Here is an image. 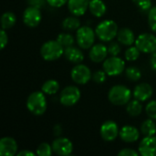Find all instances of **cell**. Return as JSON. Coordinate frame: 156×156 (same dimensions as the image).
Masks as SVG:
<instances>
[{
	"instance_id": "cell-22",
	"label": "cell",
	"mask_w": 156,
	"mask_h": 156,
	"mask_svg": "<svg viewBox=\"0 0 156 156\" xmlns=\"http://www.w3.org/2000/svg\"><path fill=\"white\" fill-rule=\"evenodd\" d=\"M140 132L141 133L146 137V136H154L156 134V123L154 122V120L149 118L143 122L140 127Z\"/></svg>"
},
{
	"instance_id": "cell-8",
	"label": "cell",
	"mask_w": 156,
	"mask_h": 156,
	"mask_svg": "<svg viewBox=\"0 0 156 156\" xmlns=\"http://www.w3.org/2000/svg\"><path fill=\"white\" fill-rule=\"evenodd\" d=\"M135 46L141 52L151 54L156 50V36L152 33H142L136 37Z\"/></svg>"
},
{
	"instance_id": "cell-31",
	"label": "cell",
	"mask_w": 156,
	"mask_h": 156,
	"mask_svg": "<svg viewBox=\"0 0 156 156\" xmlns=\"http://www.w3.org/2000/svg\"><path fill=\"white\" fill-rule=\"evenodd\" d=\"M148 25L153 32H156V5L148 11Z\"/></svg>"
},
{
	"instance_id": "cell-2",
	"label": "cell",
	"mask_w": 156,
	"mask_h": 156,
	"mask_svg": "<svg viewBox=\"0 0 156 156\" xmlns=\"http://www.w3.org/2000/svg\"><path fill=\"white\" fill-rule=\"evenodd\" d=\"M118 31L117 23L112 19H105L100 22L95 28L96 37L103 42H111L117 37Z\"/></svg>"
},
{
	"instance_id": "cell-20",
	"label": "cell",
	"mask_w": 156,
	"mask_h": 156,
	"mask_svg": "<svg viewBox=\"0 0 156 156\" xmlns=\"http://www.w3.org/2000/svg\"><path fill=\"white\" fill-rule=\"evenodd\" d=\"M117 39L122 45L130 47V46H133V43H135L136 37L132 29H130L128 27H122V28L119 29V31H118Z\"/></svg>"
},
{
	"instance_id": "cell-38",
	"label": "cell",
	"mask_w": 156,
	"mask_h": 156,
	"mask_svg": "<svg viewBox=\"0 0 156 156\" xmlns=\"http://www.w3.org/2000/svg\"><path fill=\"white\" fill-rule=\"evenodd\" d=\"M68 1L69 0H47V3L52 7L58 8L68 4Z\"/></svg>"
},
{
	"instance_id": "cell-28",
	"label": "cell",
	"mask_w": 156,
	"mask_h": 156,
	"mask_svg": "<svg viewBox=\"0 0 156 156\" xmlns=\"http://www.w3.org/2000/svg\"><path fill=\"white\" fill-rule=\"evenodd\" d=\"M125 75L126 78L131 81H138L142 77V72L137 67L132 66L125 69Z\"/></svg>"
},
{
	"instance_id": "cell-4",
	"label": "cell",
	"mask_w": 156,
	"mask_h": 156,
	"mask_svg": "<svg viewBox=\"0 0 156 156\" xmlns=\"http://www.w3.org/2000/svg\"><path fill=\"white\" fill-rule=\"evenodd\" d=\"M65 48L56 39L48 40L40 48V55L46 61H55L64 55Z\"/></svg>"
},
{
	"instance_id": "cell-30",
	"label": "cell",
	"mask_w": 156,
	"mask_h": 156,
	"mask_svg": "<svg viewBox=\"0 0 156 156\" xmlns=\"http://www.w3.org/2000/svg\"><path fill=\"white\" fill-rule=\"evenodd\" d=\"M52 153V145L48 143H41L37 148V154L38 156H50Z\"/></svg>"
},
{
	"instance_id": "cell-29",
	"label": "cell",
	"mask_w": 156,
	"mask_h": 156,
	"mask_svg": "<svg viewBox=\"0 0 156 156\" xmlns=\"http://www.w3.org/2000/svg\"><path fill=\"white\" fill-rule=\"evenodd\" d=\"M141 54V51L139 50V48L136 46H130L126 51H125V59L128 61H135L139 58Z\"/></svg>"
},
{
	"instance_id": "cell-34",
	"label": "cell",
	"mask_w": 156,
	"mask_h": 156,
	"mask_svg": "<svg viewBox=\"0 0 156 156\" xmlns=\"http://www.w3.org/2000/svg\"><path fill=\"white\" fill-rule=\"evenodd\" d=\"M107 76L108 75L104 70H97L92 74V80L97 84H102L105 82Z\"/></svg>"
},
{
	"instance_id": "cell-36",
	"label": "cell",
	"mask_w": 156,
	"mask_h": 156,
	"mask_svg": "<svg viewBox=\"0 0 156 156\" xmlns=\"http://www.w3.org/2000/svg\"><path fill=\"white\" fill-rule=\"evenodd\" d=\"M140 154L139 152L133 150V149H131V148H124V149H122L119 153H118V155L119 156H138Z\"/></svg>"
},
{
	"instance_id": "cell-41",
	"label": "cell",
	"mask_w": 156,
	"mask_h": 156,
	"mask_svg": "<svg viewBox=\"0 0 156 156\" xmlns=\"http://www.w3.org/2000/svg\"><path fill=\"white\" fill-rule=\"evenodd\" d=\"M150 66H151L152 69L156 70V50L154 52L151 53V57H150Z\"/></svg>"
},
{
	"instance_id": "cell-40",
	"label": "cell",
	"mask_w": 156,
	"mask_h": 156,
	"mask_svg": "<svg viewBox=\"0 0 156 156\" xmlns=\"http://www.w3.org/2000/svg\"><path fill=\"white\" fill-rule=\"evenodd\" d=\"M62 132H63V130H62V126L60 124H56L53 127V133L55 136L59 137L62 134Z\"/></svg>"
},
{
	"instance_id": "cell-10",
	"label": "cell",
	"mask_w": 156,
	"mask_h": 156,
	"mask_svg": "<svg viewBox=\"0 0 156 156\" xmlns=\"http://www.w3.org/2000/svg\"><path fill=\"white\" fill-rule=\"evenodd\" d=\"M100 134L105 142H113L120 134V130L117 122L112 120L104 122L100 129Z\"/></svg>"
},
{
	"instance_id": "cell-6",
	"label": "cell",
	"mask_w": 156,
	"mask_h": 156,
	"mask_svg": "<svg viewBox=\"0 0 156 156\" xmlns=\"http://www.w3.org/2000/svg\"><path fill=\"white\" fill-rule=\"evenodd\" d=\"M102 69L110 77L119 76L124 71L125 62L118 56H111L103 61Z\"/></svg>"
},
{
	"instance_id": "cell-9",
	"label": "cell",
	"mask_w": 156,
	"mask_h": 156,
	"mask_svg": "<svg viewBox=\"0 0 156 156\" xmlns=\"http://www.w3.org/2000/svg\"><path fill=\"white\" fill-rule=\"evenodd\" d=\"M70 77L73 82L79 85L87 84L90 79H92V73L90 68L84 64H76L70 71Z\"/></svg>"
},
{
	"instance_id": "cell-35",
	"label": "cell",
	"mask_w": 156,
	"mask_h": 156,
	"mask_svg": "<svg viewBox=\"0 0 156 156\" xmlns=\"http://www.w3.org/2000/svg\"><path fill=\"white\" fill-rule=\"evenodd\" d=\"M121 43L118 42H111L110 45L108 46V52L111 56H119V54L122 51V48H121Z\"/></svg>"
},
{
	"instance_id": "cell-37",
	"label": "cell",
	"mask_w": 156,
	"mask_h": 156,
	"mask_svg": "<svg viewBox=\"0 0 156 156\" xmlns=\"http://www.w3.org/2000/svg\"><path fill=\"white\" fill-rule=\"evenodd\" d=\"M8 42V36L5 29H2L0 32V48L4 49L5 47L7 45Z\"/></svg>"
},
{
	"instance_id": "cell-27",
	"label": "cell",
	"mask_w": 156,
	"mask_h": 156,
	"mask_svg": "<svg viewBox=\"0 0 156 156\" xmlns=\"http://www.w3.org/2000/svg\"><path fill=\"white\" fill-rule=\"evenodd\" d=\"M57 40L64 47V48H68L70 47L74 44L75 42V38L74 37L69 34V33H60L58 35L57 37Z\"/></svg>"
},
{
	"instance_id": "cell-1",
	"label": "cell",
	"mask_w": 156,
	"mask_h": 156,
	"mask_svg": "<svg viewBox=\"0 0 156 156\" xmlns=\"http://www.w3.org/2000/svg\"><path fill=\"white\" fill-rule=\"evenodd\" d=\"M27 108L33 115H43L48 108V102L45 93L41 91L32 92L27 99Z\"/></svg>"
},
{
	"instance_id": "cell-7",
	"label": "cell",
	"mask_w": 156,
	"mask_h": 156,
	"mask_svg": "<svg viewBox=\"0 0 156 156\" xmlns=\"http://www.w3.org/2000/svg\"><path fill=\"white\" fill-rule=\"evenodd\" d=\"M81 93L77 86L69 85L64 88L59 94V102L65 107L74 106L80 100Z\"/></svg>"
},
{
	"instance_id": "cell-39",
	"label": "cell",
	"mask_w": 156,
	"mask_h": 156,
	"mask_svg": "<svg viewBox=\"0 0 156 156\" xmlns=\"http://www.w3.org/2000/svg\"><path fill=\"white\" fill-rule=\"evenodd\" d=\"M46 3H47V0H27L28 5L35 6L39 9H41L45 5Z\"/></svg>"
},
{
	"instance_id": "cell-12",
	"label": "cell",
	"mask_w": 156,
	"mask_h": 156,
	"mask_svg": "<svg viewBox=\"0 0 156 156\" xmlns=\"http://www.w3.org/2000/svg\"><path fill=\"white\" fill-rule=\"evenodd\" d=\"M53 152L60 156L70 155L73 152V144L66 137H58L52 142Z\"/></svg>"
},
{
	"instance_id": "cell-32",
	"label": "cell",
	"mask_w": 156,
	"mask_h": 156,
	"mask_svg": "<svg viewBox=\"0 0 156 156\" xmlns=\"http://www.w3.org/2000/svg\"><path fill=\"white\" fill-rule=\"evenodd\" d=\"M133 2L143 12H148L152 8V0H133Z\"/></svg>"
},
{
	"instance_id": "cell-19",
	"label": "cell",
	"mask_w": 156,
	"mask_h": 156,
	"mask_svg": "<svg viewBox=\"0 0 156 156\" xmlns=\"http://www.w3.org/2000/svg\"><path fill=\"white\" fill-rule=\"evenodd\" d=\"M64 56L66 59L73 64H80L84 60V54L80 48L74 47L73 45L65 48Z\"/></svg>"
},
{
	"instance_id": "cell-26",
	"label": "cell",
	"mask_w": 156,
	"mask_h": 156,
	"mask_svg": "<svg viewBox=\"0 0 156 156\" xmlns=\"http://www.w3.org/2000/svg\"><path fill=\"white\" fill-rule=\"evenodd\" d=\"M41 90L47 95H54L59 90V84L56 80H48L43 83Z\"/></svg>"
},
{
	"instance_id": "cell-14",
	"label": "cell",
	"mask_w": 156,
	"mask_h": 156,
	"mask_svg": "<svg viewBox=\"0 0 156 156\" xmlns=\"http://www.w3.org/2000/svg\"><path fill=\"white\" fill-rule=\"evenodd\" d=\"M16 141L12 137H3L0 140V155L14 156L17 154Z\"/></svg>"
},
{
	"instance_id": "cell-18",
	"label": "cell",
	"mask_w": 156,
	"mask_h": 156,
	"mask_svg": "<svg viewBox=\"0 0 156 156\" xmlns=\"http://www.w3.org/2000/svg\"><path fill=\"white\" fill-rule=\"evenodd\" d=\"M68 9L73 16H81L89 9L90 0H69Z\"/></svg>"
},
{
	"instance_id": "cell-23",
	"label": "cell",
	"mask_w": 156,
	"mask_h": 156,
	"mask_svg": "<svg viewBox=\"0 0 156 156\" xmlns=\"http://www.w3.org/2000/svg\"><path fill=\"white\" fill-rule=\"evenodd\" d=\"M126 112L132 117H137V116L141 115V113L143 112L142 101H140L136 99L130 101L126 104Z\"/></svg>"
},
{
	"instance_id": "cell-42",
	"label": "cell",
	"mask_w": 156,
	"mask_h": 156,
	"mask_svg": "<svg viewBox=\"0 0 156 156\" xmlns=\"http://www.w3.org/2000/svg\"><path fill=\"white\" fill-rule=\"evenodd\" d=\"M16 155L17 156H35L36 155V154H35V153H33V152H31V151H29V150L25 149V150H22V151L18 152V153L16 154Z\"/></svg>"
},
{
	"instance_id": "cell-33",
	"label": "cell",
	"mask_w": 156,
	"mask_h": 156,
	"mask_svg": "<svg viewBox=\"0 0 156 156\" xmlns=\"http://www.w3.org/2000/svg\"><path fill=\"white\" fill-rule=\"evenodd\" d=\"M145 112L149 118L156 120V101H151L145 106Z\"/></svg>"
},
{
	"instance_id": "cell-21",
	"label": "cell",
	"mask_w": 156,
	"mask_h": 156,
	"mask_svg": "<svg viewBox=\"0 0 156 156\" xmlns=\"http://www.w3.org/2000/svg\"><path fill=\"white\" fill-rule=\"evenodd\" d=\"M90 12L96 17H101L107 11V6L102 0H90Z\"/></svg>"
},
{
	"instance_id": "cell-15",
	"label": "cell",
	"mask_w": 156,
	"mask_h": 156,
	"mask_svg": "<svg viewBox=\"0 0 156 156\" xmlns=\"http://www.w3.org/2000/svg\"><path fill=\"white\" fill-rule=\"evenodd\" d=\"M133 94L134 99L144 102L152 98L154 94V89L149 83L143 82L135 86Z\"/></svg>"
},
{
	"instance_id": "cell-25",
	"label": "cell",
	"mask_w": 156,
	"mask_h": 156,
	"mask_svg": "<svg viewBox=\"0 0 156 156\" xmlns=\"http://www.w3.org/2000/svg\"><path fill=\"white\" fill-rule=\"evenodd\" d=\"M16 16L13 12H11V11L5 12L1 16L2 29L6 30V29H9L11 27H13L14 25L16 24Z\"/></svg>"
},
{
	"instance_id": "cell-5",
	"label": "cell",
	"mask_w": 156,
	"mask_h": 156,
	"mask_svg": "<svg viewBox=\"0 0 156 156\" xmlns=\"http://www.w3.org/2000/svg\"><path fill=\"white\" fill-rule=\"evenodd\" d=\"M95 31L89 26H81L76 32V41L82 49L90 48L95 42Z\"/></svg>"
},
{
	"instance_id": "cell-24",
	"label": "cell",
	"mask_w": 156,
	"mask_h": 156,
	"mask_svg": "<svg viewBox=\"0 0 156 156\" xmlns=\"http://www.w3.org/2000/svg\"><path fill=\"white\" fill-rule=\"evenodd\" d=\"M80 25H81V23H80V20L79 16H73V15L71 16H68V17L64 18L63 21H62L63 29L69 30V31L79 29L81 27Z\"/></svg>"
},
{
	"instance_id": "cell-16",
	"label": "cell",
	"mask_w": 156,
	"mask_h": 156,
	"mask_svg": "<svg viewBox=\"0 0 156 156\" xmlns=\"http://www.w3.org/2000/svg\"><path fill=\"white\" fill-rule=\"evenodd\" d=\"M108 54V47L103 44H95L90 48L89 58L92 62L101 63L107 58Z\"/></svg>"
},
{
	"instance_id": "cell-3",
	"label": "cell",
	"mask_w": 156,
	"mask_h": 156,
	"mask_svg": "<svg viewBox=\"0 0 156 156\" xmlns=\"http://www.w3.org/2000/svg\"><path fill=\"white\" fill-rule=\"evenodd\" d=\"M132 98L131 90L124 85H114L108 92V100L116 106L126 105Z\"/></svg>"
},
{
	"instance_id": "cell-17",
	"label": "cell",
	"mask_w": 156,
	"mask_h": 156,
	"mask_svg": "<svg viewBox=\"0 0 156 156\" xmlns=\"http://www.w3.org/2000/svg\"><path fill=\"white\" fill-rule=\"evenodd\" d=\"M120 138L127 144L135 143L140 138L139 130L133 125H125L120 130Z\"/></svg>"
},
{
	"instance_id": "cell-11",
	"label": "cell",
	"mask_w": 156,
	"mask_h": 156,
	"mask_svg": "<svg viewBox=\"0 0 156 156\" xmlns=\"http://www.w3.org/2000/svg\"><path fill=\"white\" fill-rule=\"evenodd\" d=\"M23 22L28 27H36L42 19V14L39 8L28 5L23 12Z\"/></svg>"
},
{
	"instance_id": "cell-13",
	"label": "cell",
	"mask_w": 156,
	"mask_h": 156,
	"mask_svg": "<svg viewBox=\"0 0 156 156\" xmlns=\"http://www.w3.org/2000/svg\"><path fill=\"white\" fill-rule=\"evenodd\" d=\"M138 152L143 156H156V136H146L139 144Z\"/></svg>"
}]
</instances>
